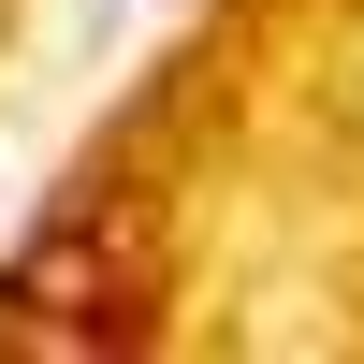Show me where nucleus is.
<instances>
[{"mask_svg": "<svg viewBox=\"0 0 364 364\" xmlns=\"http://www.w3.org/2000/svg\"><path fill=\"white\" fill-rule=\"evenodd\" d=\"M0 336L15 350H146L161 336V219L132 175H87L29 219V248L0 262Z\"/></svg>", "mask_w": 364, "mask_h": 364, "instance_id": "obj_1", "label": "nucleus"}]
</instances>
